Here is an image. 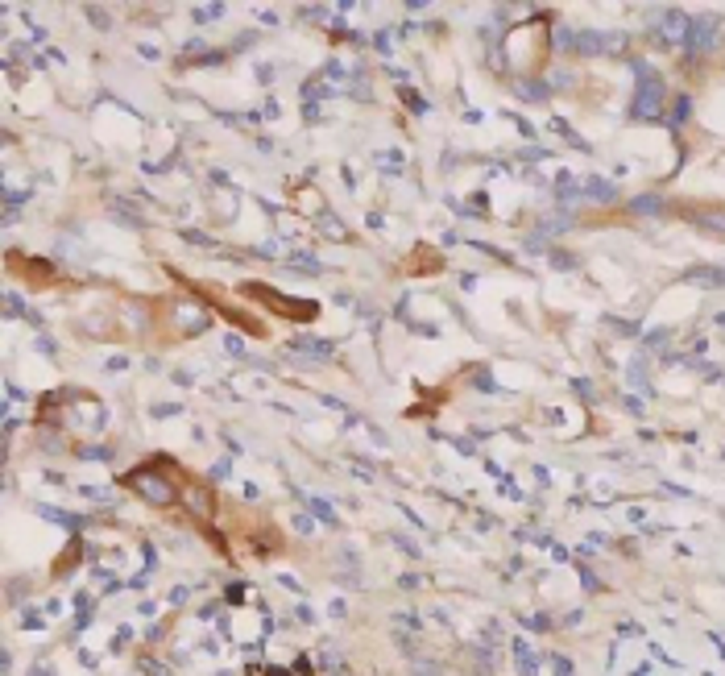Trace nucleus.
I'll return each mask as SVG.
<instances>
[{"instance_id": "nucleus-2", "label": "nucleus", "mask_w": 725, "mask_h": 676, "mask_svg": "<svg viewBox=\"0 0 725 676\" xmlns=\"http://www.w3.org/2000/svg\"><path fill=\"white\" fill-rule=\"evenodd\" d=\"M655 91H659L655 83H646V88H643V96H638V104H635L638 117H651V109H655Z\"/></svg>"}, {"instance_id": "nucleus-3", "label": "nucleus", "mask_w": 725, "mask_h": 676, "mask_svg": "<svg viewBox=\"0 0 725 676\" xmlns=\"http://www.w3.org/2000/svg\"><path fill=\"white\" fill-rule=\"evenodd\" d=\"M700 225H713V228H725V217H709V212H700Z\"/></svg>"}, {"instance_id": "nucleus-1", "label": "nucleus", "mask_w": 725, "mask_h": 676, "mask_svg": "<svg viewBox=\"0 0 725 676\" xmlns=\"http://www.w3.org/2000/svg\"><path fill=\"white\" fill-rule=\"evenodd\" d=\"M655 26H659V34L667 37V42H688V29H692V17L680 9H667L655 17Z\"/></svg>"}]
</instances>
